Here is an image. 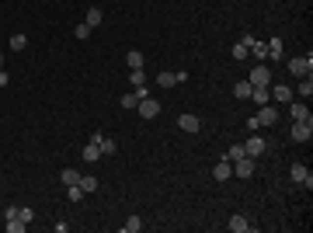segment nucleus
Returning a JSON list of instances; mask_svg holds the SVG:
<instances>
[{"mask_svg":"<svg viewBox=\"0 0 313 233\" xmlns=\"http://www.w3.org/2000/svg\"><path fill=\"white\" fill-rule=\"evenodd\" d=\"M310 70H313V56H292L289 59V73L292 77H310Z\"/></svg>","mask_w":313,"mask_h":233,"instance_id":"nucleus-1","label":"nucleus"},{"mask_svg":"<svg viewBox=\"0 0 313 233\" xmlns=\"http://www.w3.org/2000/svg\"><path fill=\"white\" fill-rule=\"evenodd\" d=\"M247 84L251 87H271V70L268 66H254L251 77H247Z\"/></svg>","mask_w":313,"mask_h":233,"instance_id":"nucleus-2","label":"nucleus"},{"mask_svg":"<svg viewBox=\"0 0 313 233\" xmlns=\"http://www.w3.org/2000/svg\"><path fill=\"white\" fill-rule=\"evenodd\" d=\"M254 171H258V164H254V157H240V160H233V174L237 178H254Z\"/></svg>","mask_w":313,"mask_h":233,"instance_id":"nucleus-3","label":"nucleus"},{"mask_svg":"<svg viewBox=\"0 0 313 233\" xmlns=\"http://www.w3.org/2000/svg\"><path fill=\"white\" fill-rule=\"evenodd\" d=\"M289 178H292L296 184H306V191L313 188V174L306 171V164H292V167H289Z\"/></svg>","mask_w":313,"mask_h":233,"instance_id":"nucleus-4","label":"nucleus"},{"mask_svg":"<svg viewBox=\"0 0 313 233\" xmlns=\"http://www.w3.org/2000/svg\"><path fill=\"white\" fill-rule=\"evenodd\" d=\"M268 94H271V101H275V104H289V101H292V87H289V84H271Z\"/></svg>","mask_w":313,"mask_h":233,"instance_id":"nucleus-5","label":"nucleus"},{"mask_svg":"<svg viewBox=\"0 0 313 233\" xmlns=\"http://www.w3.org/2000/svg\"><path fill=\"white\" fill-rule=\"evenodd\" d=\"M292 139L296 143H310L313 139V119L310 122H292Z\"/></svg>","mask_w":313,"mask_h":233,"instance_id":"nucleus-6","label":"nucleus"},{"mask_svg":"<svg viewBox=\"0 0 313 233\" xmlns=\"http://www.w3.org/2000/svg\"><path fill=\"white\" fill-rule=\"evenodd\" d=\"M178 129L181 132H199L202 129V119H199V115H191V111H184L181 119H178Z\"/></svg>","mask_w":313,"mask_h":233,"instance_id":"nucleus-7","label":"nucleus"},{"mask_svg":"<svg viewBox=\"0 0 313 233\" xmlns=\"http://www.w3.org/2000/svg\"><path fill=\"white\" fill-rule=\"evenodd\" d=\"M244 150H247V157H254V160H258V157H261V153L268 150V143H264L261 136H254V132H251V139L244 143Z\"/></svg>","mask_w":313,"mask_h":233,"instance_id":"nucleus-8","label":"nucleus"},{"mask_svg":"<svg viewBox=\"0 0 313 233\" xmlns=\"http://www.w3.org/2000/svg\"><path fill=\"white\" fill-rule=\"evenodd\" d=\"M136 108H139V119H156V115H160V104H156L153 98H143Z\"/></svg>","mask_w":313,"mask_h":233,"instance_id":"nucleus-9","label":"nucleus"},{"mask_svg":"<svg viewBox=\"0 0 313 233\" xmlns=\"http://www.w3.org/2000/svg\"><path fill=\"white\" fill-rule=\"evenodd\" d=\"M258 122H261V126H275V122H279V108H275V104H261Z\"/></svg>","mask_w":313,"mask_h":233,"instance_id":"nucleus-10","label":"nucleus"},{"mask_svg":"<svg viewBox=\"0 0 313 233\" xmlns=\"http://www.w3.org/2000/svg\"><path fill=\"white\" fill-rule=\"evenodd\" d=\"M212 178H216V181H230V178H233V164H230V160H219V164L212 167Z\"/></svg>","mask_w":313,"mask_h":233,"instance_id":"nucleus-11","label":"nucleus"},{"mask_svg":"<svg viewBox=\"0 0 313 233\" xmlns=\"http://www.w3.org/2000/svg\"><path fill=\"white\" fill-rule=\"evenodd\" d=\"M289 111H292V122H310V108H306L303 101H292Z\"/></svg>","mask_w":313,"mask_h":233,"instance_id":"nucleus-12","label":"nucleus"},{"mask_svg":"<svg viewBox=\"0 0 313 233\" xmlns=\"http://www.w3.org/2000/svg\"><path fill=\"white\" fill-rule=\"evenodd\" d=\"M226 226H230L233 233H247V230H251V219L237 212V216H230V223H226Z\"/></svg>","mask_w":313,"mask_h":233,"instance_id":"nucleus-13","label":"nucleus"},{"mask_svg":"<svg viewBox=\"0 0 313 233\" xmlns=\"http://www.w3.org/2000/svg\"><path fill=\"white\" fill-rule=\"evenodd\" d=\"M98 150H101V157H115V150H119V143H115V139H104V136H101Z\"/></svg>","mask_w":313,"mask_h":233,"instance_id":"nucleus-14","label":"nucleus"},{"mask_svg":"<svg viewBox=\"0 0 313 233\" xmlns=\"http://www.w3.org/2000/svg\"><path fill=\"white\" fill-rule=\"evenodd\" d=\"M84 160H87V164L101 160V150H98V143H91V139H87V146H84Z\"/></svg>","mask_w":313,"mask_h":233,"instance_id":"nucleus-15","label":"nucleus"},{"mask_svg":"<svg viewBox=\"0 0 313 233\" xmlns=\"http://www.w3.org/2000/svg\"><path fill=\"white\" fill-rule=\"evenodd\" d=\"M251 91H254V87H251L247 80H240V84H233V98H240V101H247V98H251Z\"/></svg>","mask_w":313,"mask_h":233,"instance_id":"nucleus-16","label":"nucleus"},{"mask_svg":"<svg viewBox=\"0 0 313 233\" xmlns=\"http://www.w3.org/2000/svg\"><path fill=\"white\" fill-rule=\"evenodd\" d=\"M264 46H268V59H279L282 56V38H268Z\"/></svg>","mask_w":313,"mask_h":233,"instance_id":"nucleus-17","label":"nucleus"},{"mask_svg":"<svg viewBox=\"0 0 313 233\" xmlns=\"http://www.w3.org/2000/svg\"><path fill=\"white\" fill-rule=\"evenodd\" d=\"M156 84H160V87H178V77L167 73V70H160V73H156Z\"/></svg>","mask_w":313,"mask_h":233,"instance_id":"nucleus-18","label":"nucleus"},{"mask_svg":"<svg viewBox=\"0 0 313 233\" xmlns=\"http://www.w3.org/2000/svg\"><path fill=\"white\" fill-rule=\"evenodd\" d=\"M101 21H104V14H101V7H91V11H87V18H84V25H91V28H98Z\"/></svg>","mask_w":313,"mask_h":233,"instance_id":"nucleus-19","label":"nucleus"},{"mask_svg":"<svg viewBox=\"0 0 313 233\" xmlns=\"http://www.w3.org/2000/svg\"><path fill=\"white\" fill-rule=\"evenodd\" d=\"M126 63H129V70H143V52H139V49L126 52Z\"/></svg>","mask_w":313,"mask_h":233,"instance_id":"nucleus-20","label":"nucleus"},{"mask_svg":"<svg viewBox=\"0 0 313 233\" xmlns=\"http://www.w3.org/2000/svg\"><path fill=\"white\" fill-rule=\"evenodd\" d=\"M129 84H132V91L136 87H146V73L143 70H129Z\"/></svg>","mask_w":313,"mask_h":233,"instance_id":"nucleus-21","label":"nucleus"},{"mask_svg":"<svg viewBox=\"0 0 313 233\" xmlns=\"http://www.w3.org/2000/svg\"><path fill=\"white\" fill-rule=\"evenodd\" d=\"M66 199H70V202H80V199H84V188H80V181H77V184H66Z\"/></svg>","mask_w":313,"mask_h":233,"instance_id":"nucleus-22","label":"nucleus"},{"mask_svg":"<svg viewBox=\"0 0 313 233\" xmlns=\"http://www.w3.org/2000/svg\"><path fill=\"white\" fill-rule=\"evenodd\" d=\"M240 157H247L244 143H237V146H230V150H226V160H230V164H233V160H240Z\"/></svg>","mask_w":313,"mask_h":233,"instance_id":"nucleus-23","label":"nucleus"},{"mask_svg":"<svg viewBox=\"0 0 313 233\" xmlns=\"http://www.w3.org/2000/svg\"><path fill=\"white\" fill-rule=\"evenodd\" d=\"M122 230H126V233H139V230H143V219H139V216H129V219L122 223Z\"/></svg>","mask_w":313,"mask_h":233,"instance_id":"nucleus-24","label":"nucleus"},{"mask_svg":"<svg viewBox=\"0 0 313 233\" xmlns=\"http://www.w3.org/2000/svg\"><path fill=\"white\" fill-rule=\"evenodd\" d=\"M251 98H254L258 104H268V101H271V94H268V87H254V91H251Z\"/></svg>","mask_w":313,"mask_h":233,"instance_id":"nucleus-25","label":"nucleus"},{"mask_svg":"<svg viewBox=\"0 0 313 233\" xmlns=\"http://www.w3.org/2000/svg\"><path fill=\"white\" fill-rule=\"evenodd\" d=\"M80 188L84 191H98V178L94 174H80Z\"/></svg>","mask_w":313,"mask_h":233,"instance_id":"nucleus-26","label":"nucleus"},{"mask_svg":"<svg viewBox=\"0 0 313 233\" xmlns=\"http://www.w3.org/2000/svg\"><path fill=\"white\" fill-rule=\"evenodd\" d=\"M91 31H94V28H91V25H84V21H80V25L73 28V35L80 38V42H87V38H91Z\"/></svg>","mask_w":313,"mask_h":233,"instance_id":"nucleus-27","label":"nucleus"},{"mask_svg":"<svg viewBox=\"0 0 313 233\" xmlns=\"http://www.w3.org/2000/svg\"><path fill=\"white\" fill-rule=\"evenodd\" d=\"M230 56H233V59H247V56H251V49H247L244 42H237V46L230 49Z\"/></svg>","mask_w":313,"mask_h":233,"instance_id":"nucleus-28","label":"nucleus"},{"mask_svg":"<svg viewBox=\"0 0 313 233\" xmlns=\"http://www.w3.org/2000/svg\"><path fill=\"white\" fill-rule=\"evenodd\" d=\"M25 46H28V38H25L21 31H18V35H11V49H14V52H21Z\"/></svg>","mask_w":313,"mask_h":233,"instance_id":"nucleus-29","label":"nucleus"},{"mask_svg":"<svg viewBox=\"0 0 313 233\" xmlns=\"http://www.w3.org/2000/svg\"><path fill=\"white\" fill-rule=\"evenodd\" d=\"M77 181H80V171L66 167V171H63V184H77Z\"/></svg>","mask_w":313,"mask_h":233,"instance_id":"nucleus-30","label":"nucleus"},{"mask_svg":"<svg viewBox=\"0 0 313 233\" xmlns=\"http://www.w3.org/2000/svg\"><path fill=\"white\" fill-rule=\"evenodd\" d=\"M251 52H254V59H268V46H264V42H254Z\"/></svg>","mask_w":313,"mask_h":233,"instance_id":"nucleus-31","label":"nucleus"},{"mask_svg":"<svg viewBox=\"0 0 313 233\" xmlns=\"http://www.w3.org/2000/svg\"><path fill=\"white\" fill-rule=\"evenodd\" d=\"M313 94V84H310V77H303L299 80V98H310Z\"/></svg>","mask_w":313,"mask_h":233,"instance_id":"nucleus-32","label":"nucleus"},{"mask_svg":"<svg viewBox=\"0 0 313 233\" xmlns=\"http://www.w3.org/2000/svg\"><path fill=\"white\" fill-rule=\"evenodd\" d=\"M18 219H21V223H31V219H35V212H31L28 206H18Z\"/></svg>","mask_w":313,"mask_h":233,"instance_id":"nucleus-33","label":"nucleus"},{"mask_svg":"<svg viewBox=\"0 0 313 233\" xmlns=\"http://www.w3.org/2000/svg\"><path fill=\"white\" fill-rule=\"evenodd\" d=\"M25 226H28V223H21V219H7V230H11V233H25Z\"/></svg>","mask_w":313,"mask_h":233,"instance_id":"nucleus-34","label":"nucleus"},{"mask_svg":"<svg viewBox=\"0 0 313 233\" xmlns=\"http://www.w3.org/2000/svg\"><path fill=\"white\" fill-rule=\"evenodd\" d=\"M136 104H139L136 94H122V108H136Z\"/></svg>","mask_w":313,"mask_h":233,"instance_id":"nucleus-35","label":"nucleus"},{"mask_svg":"<svg viewBox=\"0 0 313 233\" xmlns=\"http://www.w3.org/2000/svg\"><path fill=\"white\" fill-rule=\"evenodd\" d=\"M247 129H251V132H258V129H261V122H258V115H251V119H247Z\"/></svg>","mask_w":313,"mask_h":233,"instance_id":"nucleus-36","label":"nucleus"},{"mask_svg":"<svg viewBox=\"0 0 313 233\" xmlns=\"http://www.w3.org/2000/svg\"><path fill=\"white\" fill-rule=\"evenodd\" d=\"M7 84H11V80H7V73H4V70H0V87H7Z\"/></svg>","mask_w":313,"mask_h":233,"instance_id":"nucleus-37","label":"nucleus"},{"mask_svg":"<svg viewBox=\"0 0 313 233\" xmlns=\"http://www.w3.org/2000/svg\"><path fill=\"white\" fill-rule=\"evenodd\" d=\"M0 70H4V56H0Z\"/></svg>","mask_w":313,"mask_h":233,"instance_id":"nucleus-38","label":"nucleus"}]
</instances>
